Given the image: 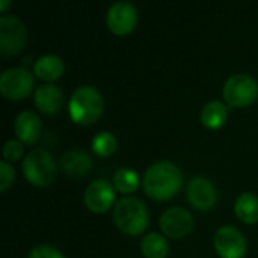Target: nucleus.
<instances>
[{
    "label": "nucleus",
    "mask_w": 258,
    "mask_h": 258,
    "mask_svg": "<svg viewBox=\"0 0 258 258\" xmlns=\"http://www.w3.org/2000/svg\"><path fill=\"white\" fill-rule=\"evenodd\" d=\"M224 98L228 104L245 107L258 98L257 80L248 74H234L224 85Z\"/></svg>",
    "instance_id": "5"
},
{
    "label": "nucleus",
    "mask_w": 258,
    "mask_h": 258,
    "mask_svg": "<svg viewBox=\"0 0 258 258\" xmlns=\"http://www.w3.org/2000/svg\"><path fill=\"white\" fill-rule=\"evenodd\" d=\"M14 180H15L14 168L6 160H2L0 162V190L6 192L12 186Z\"/></svg>",
    "instance_id": "23"
},
{
    "label": "nucleus",
    "mask_w": 258,
    "mask_h": 258,
    "mask_svg": "<svg viewBox=\"0 0 258 258\" xmlns=\"http://www.w3.org/2000/svg\"><path fill=\"white\" fill-rule=\"evenodd\" d=\"M106 23L115 35L124 36L136 27L138 11L128 2H116L107 9Z\"/></svg>",
    "instance_id": "9"
},
{
    "label": "nucleus",
    "mask_w": 258,
    "mask_h": 258,
    "mask_svg": "<svg viewBox=\"0 0 258 258\" xmlns=\"http://www.w3.org/2000/svg\"><path fill=\"white\" fill-rule=\"evenodd\" d=\"M33 89V76L27 68H11L0 76V92L8 100H23Z\"/></svg>",
    "instance_id": "6"
},
{
    "label": "nucleus",
    "mask_w": 258,
    "mask_h": 258,
    "mask_svg": "<svg viewBox=\"0 0 258 258\" xmlns=\"http://www.w3.org/2000/svg\"><path fill=\"white\" fill-rule=\"evenodd\" d=\"M113 184L121 194H133L139 187V177L130 168H121L113 175Z\"/></svg>",
    "instance_id": "20"
},
{
    "label": "nucleus",
    "mask_w": 258,
    "mask_h": 258,
    "mask_svg": "<svg viewBox=\"0 0 258 258\" xmlns=\"http://www.w3.org/2000/svg\"><path fill=\"white\" fill-rule=\"evenodd\" d=\"M24 153V147H23V142L21 141H17V139H9L5 147H3V157L5 160H11V162H15L18 160Z\"/></svg>",
    "instance_id": "22"
},
{
    "label": "nucleus",
    "mask_w": 258,
    "mask_h": 258,
    "mask_svg": "<svg viewBox=\"0 0 258 258\" xmlns=\"http://www.w3.org/2000/svg\"><path fill=\"white\" fill-rule=\"evenodd\" d=\"M115 201L113 186L107 180H95L92 181L85 192V204L94 213L107 212Z\"/></svg>",
    "instance_id": "11"
},
{
    "label": "nucleus",
    "mask_w": 258,
    "mask_h": 258,
    "mask_svg": "<svg viewBox=\"0 0 258 258\" xmlns=\"http://www.w3.org/2000/svg\"><path fill=\"white\" fill-rule=\"evenodd\" d=\"M141 251L145 258H166L169 252L168 240L159 233H148L141 243Z\"/></svg>",
    "instance_id": "19"
},
{
    "label": "nucleus",
    "mask_w": 258,
    "mask_h": 258,
    "mask_svg": "<svg viewBox=\"0 0 258 258\" xmlns=\"http://www.w3.org/2000/svg\"><path fill=\"white\" fill-rule=\"evenodd\" d=\"M92 166V160L89 154L80 150H71L67 151L60 159V168L62 171L71 177V178H82L85 177Z\"/></svg>",
    "instance_id": "15"
},
{
    "label": "nucleus",
    "mask_w": 258,
    "mask_h": 258,
    "mask_svg": "<svg viewBox=\"0 0 258 258\" xmlns=\"http://www.w3.org/2000/svg\"><path fill=\"white\" fill-rule=\"evenodd\" d=\"M187 200L198 210H210L218 201V190L209 178L197 177L187 184Z\"/></svg>",
    "instance_id": "12"
},
{
    "label": "nucleus",
    "mask_w": 258,
    "mask_h": 258,
    "mask_svg": "<svg viewBox=\"0 0 258 258\" xmlns=\"http://www.w3.org/2000/svg\"><path fill=\"white\" fill-rule=\"evenodd\" d=\"M213 243L221 258H243L246 254L245 236L231 225L221 227L215 234Z\"/></svg>",
    "instance_id": "8"
},
{
    "label": "nucleus",
    "mask_w": 258,
    "mask_h": 258,
    "mask_svg": "<svg viewBox=\"0 0 258 258\" xmlns=\"http://www.w3.org/2000/svg\"><path fill=\"white\" fill-rule=\"evenodd\" d=\"M26 44V27L21 20L14 15L0 18V53L12 56L21 51Z\"/></svg>",
    "instance_id": "7"
},
{
    "label": "nucleus",
    "mask_w": 258,
    "mask_h": 258,
    "mask_svg": "<svg viewBox=\"0 0 258 258\" xmlns=\"http://www.w3.org/2000/svg\"><path fill=\"white\" fill-rule=\"evenodd\" d=\"M33 101L41 112L47 115H54L60 110L62 106V91L51 83L39 85L33 94Z\"/></svg>",
    "instance_id": "13"
},
{
    "label": "nucleus",
    "mask_w": 258,
    "mask_h": 258,
    "mask_svg": "<svg viewBox=\"0 0 258 258\" xmlns=\"http://www.w3.org/2000/svg\"><path fill=\"white\" fill-rule=\"evenodd\" d=\"M24 178L38 187L51 184L57 174V166L51 154L44 148H35L29 151L21 163Z\"/></svg>",
    "instance_id": "4"
},
{
    "label": "nucleus",
    "mask_w": 258,
    "mask_h": 258,
    "mask_svg": "<svg viewBox=\"0 0 258 258\" xmlns=\"http://www.w3.org/2000/svg\"><path fill=\"white\" fill-rule=\"evenodd\" d=\"M15 133L18 141L23 144L32 145L41 135V119L35 112L24 110L15 118Z\"/></svg>",
    "instance_id": "14"
},
{
    "label": "nucleus",
    "mask_w": 258,
    "mask_h": 258,
    "mask_svg": "<svg viewBox=\"0 0 258 258\" xmlns=\"http://www.w3.org/2000/svg\"><path fill=\"white\" fill-rule=\"evenodd\" d=\"M113 219L118 230L127 236H138L148 227L147 207L135 197H124L116 203L113 209Z\"/></svg>",
    "instance_id": "3"
},
{
    "label": "nucleus",
    "mask_w": 258,
    "mask_h": 258,
    "mask_svg": "<svg viewBox=\"0 0 258 258\" xmlns=\"http://www.w3.org/2000/svg\"><path fill=\"white\" fill-rule=\"evenodd\" d=\"M29 258H65L63 254L48 245H39L29 252Z\"/></svg>",
    "instance_id": "24"
},
{
    "label": "nucleus",
    "mask_w": 258,
    "mask_h": 258,
    "mask_svg": "<svg viewBox=\"0 0 258 258\" xmlns=\"http://www.w3.org/2000/svg\"><path fill=\"white\" fill-rule=\"evenodd\" d=\"M33 73L45 82L57 80L63 74V62L56 54H44L35 62Z\"/></svg>",
    "instance_id": "16"
},
{
    "label": "nucleus",
    "mask_w": 258,
    "mask_h": 258,
    "mask_svg": "<svg viewBox=\"0 0 258 258\" xmlns=\"http://www.w3.org/2000/svg\"><path fill=\"white\" fill-rule=\"evenodd\" d=\"M142 184L150 198L165 201L178 194L183 186V174L174 163L159 162L147 169Z\"/></svg>",
    "instance_id": "1"
},
{
    "label": "nucleus",
    "mask_w": 258,
    "mask_h": 258,
    "mask_svg": "<svg viewBox=\"0 0 258 258\" xmlns=\"http://www.w3.org/2000/svg\"><path fill=\"white\" fill-rule=\"evenodd\" d=\"M116 138L110 132H98L92 139V150L100 157H109L116 150Z\"/></svg>",
    "instance_id": "21"
},
{
    "label": "nucleus",
    "mask_w": 258,
    "mask_h": 258,
    "mask_svg": "<svg viewBox=\"0 0 258 258\" xmlns=\"http://www.w3.org/2000/svg\"><path fill=\"white\" fill-rule=\"evenodd\" d=\"M103 109H104L103 97L100 91H97V88L94 86H88V85L80 86L70 97L68 112H70V118L76 124L80 125L94 124L101 116Z\"/></svg>",
    "instance_id": "2"
},
{
    "label": "nucleus",
    "mask_w": 258,
    "mask_h": 258,
    "mask_svg": "<svg viewBox=\"0 0 258 258\" xmlns=\"http://www.w3.org/2000/svg\"><path fill=\"white\" fill-rule=\"evenodd\" d=\"M9 5H11V2H8V0H2V2H0V11H2V12H5V11H6V8H8Z\"/></svg>",
    "instance_id": "25"
},
{
    "label": "nucleus",
    "mask_w": 258,
    "mask_h": 258,
    "mask_svg": "<svg viewBox=\"0 0 258 258\" xmlns=\"http://www.w3.org/2000/svg\"><path fill=\"white\" fill-rule=\"evenodd\" d=\"M234 210H236L237 218L242 222L255 224V222H258V197L251 194V192L242 194L236 200Z\"/></svg>",
    "instance_id": "18"
},
{
    "label": "nucleus",
    "mask_w": 258,
    "mask_h": 258,
    "mask_svg": "<svg viewBox=\"0 0 258 258\" xmlns=\"http://www.w3.org/2000/svg\"><path fill=\"white\" fill-rule=\"evenodd\" d=\"M160 228L171 239H183L192 231L194 218L183 207H171L162 215Z\"/></svg>",
    "instance_id": "10"
},
{
    "label": "nucleus",
    "mask_w": 258,
    "mask_h": 258,
    "mask_svg": "<svg viewBox=\"0 0 258 258\" xmlns=\"http://www.w3.org/2000/svg\"><path fill=\"white\" fill-rule=\"evenodd\" d=\"M227 116H228V107L219 100H213L207 103L201 110V122L204 127L210 130H216L222 127L227 121Z\"/></svg>",
    "instance_id": "17"
}]
</instances>
